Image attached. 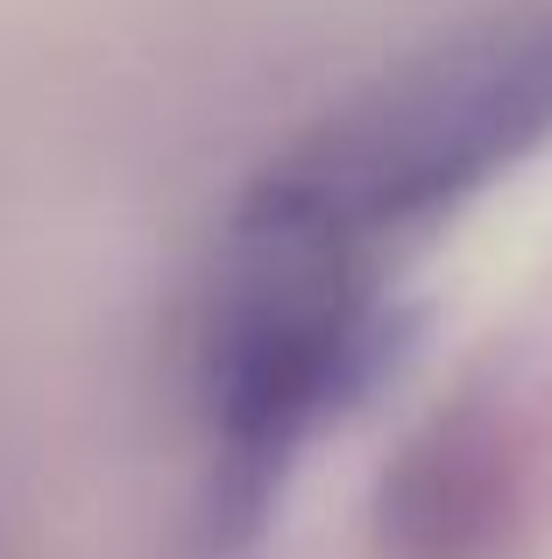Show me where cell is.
I'll use <instances>...</instances> for the list:
<instances>
[{
  "label": "cell",
  "mask_w": 552,
  "mask_h": 559,
  "mask_svg": "<svg viewBox=\"0 0 552 559\" xmlns=\"http://www.w3.org/2000/svg\"><path fill=\"white\" fill-rule=\"evenodd\" d=\"M545 135L552 14H511L326 114L249 191L206 312V411L235 489H263L361 382L404 248Z\"/></svg>",
  "instance_id": "6da1fadb"
}]
</instances>
